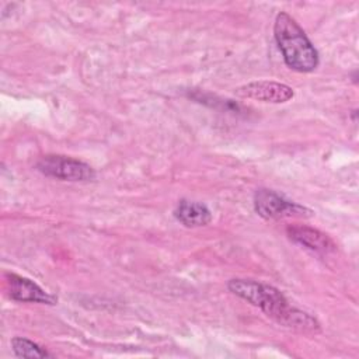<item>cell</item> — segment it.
Listing matches in <instances>:
<instances>
[{
  "label": "cell",
  "mask_w": 359,
  "mask_h": 359,
  "mask_svg": "<svg viewBox=\"0 0 359 359\" xmlns=\"http://www.w3.org/2000/svg\"><path fill=\"white\" fill-rule=\"evenodd\" d=\"M227 287L233 294L261 309L280 325L302 332L320 331V324L313 316L290 307L283 293L271 285L252 279H230Z\"/></svg>",
  "instance_id": "cell-1"
},
{
  "label": "cell",
  "mask_w": 359,
  "mask_h": 359,
  "mask_svg": "<svg viewBox=\"0 0 359 359\" xmlns=\"http://www.w3.org/2000/svg\"><path fill=\"white\" fill-rule=\"evenodd\" d=\"M273 35L287 67L300 73H309L318 66L317 49L303 28L287 13L280 11L276 15Z\"/></svg>",
  "instance_id": "cell-2"
},
{
  "label": "cell",
  "mask_w": 359,
  "mask_h": 359,
  "mask_svg": "<svg viewBox=\"0 0 359 359\" xmlns=\"http://www.w3.org/2000/svg\"><path fill=\"white\" fill-rule=\"evenodd\" d=\"M254 209L266 220H278L285 217H310L313 210L285 199L272 189L259 188L254 194Z\"/></svg>",
  "instance_id": "cell-3"
},
{
  "label": "cell",
  "mask_w": 359,
  "mask_h": 359,
  "mask_svg": "<svg viewBox=\"0 0 359 359\" xmlns=\"http://www.w3.org/2000/svg\"><path fill=\"white\" fill-rule=\"evenodd\" d=\"M36 168L43 175L62 181H91L95 178L90 164L67 156L46 154L38 160Z\"/></svg>",
  "instance_id": "cell-4"
},
{
  "label": "cell",
  "mask_w": 359,
  "mask_h": 359,
  "mask_svg": "<svg viewBox=\"0 0 359 359\" xmlns=\"http://www.w3.org/2000/svg\"><path fill=\"white\" fill-rule=\"evenodd\" d=\"M236 94L241 98H251L262 102L271 104H282L287 102L294 97V91L292 87L268 80L252 81L236 88Z\"/></svg>",
  "instance_id": "cell-5"
},
{
  "label": "cell",
  "mask_w": 359,
  "mask_h": 359,
  "mask_svg": "<svg viewBox=\"0 0 359 359\" xmlns=\"http://www.w3.org/2000/svg\"><path fill=\"white\" fill-rule=\"evenodd\" d=\"M6 286L8 296L15 302L56 304L57 300L55 296L45 292L34 280L15 273H6Z\"/></svg>",
  "instance_id": "cell-6"
},
{
  "label": "cell",
  "mask_w": 359,
  "mask_h": 359,
  "mask_svg": "<svg viewBox=\"0 0 359 359\" xmlns=\"http://www.w3.org/2000/svg\"><path fill=\"white\" fill-rule=\"evenodd\" d=\"M286 233L292 241L311 251H316L320 254H328L337 250V245L332 241V238L328 234L320 231L318 229L304 226V224H293L286 229Z\"/></svg>",
  "instance_id": "cell-7"
},
{
  "label": "cell",
  "mask_w": 359,
  "mask_h": 359,
  "mask_svg": "<svg viewBox=\"0 0 359 359\" xmlns=\"http://www.w3.org/2000/svg\"><path fill=\"white\" fill-rule=\"evenodd\" d=\"M174 216L185 227H202L212 220V213L205 203L188 199H181L178 202L174 209Z\"/></svg>",
  "instance_id": "cell-8"
},
{
  "label": "cell",
  "mask_w": 359,
  "mask_h": 359,
  "mask_svg": "<svg viewBox=\"0 0 359 359\" xmlns=\"http://www.w3.org/2000/svg\"><path fill=\"white\" fill-rule=\"evenodd\" d=\"M11 348L15 356L18 358H48L52 356L46 349L39 346L38 344L22 338V337H14L11 339Z\"/></svg>",
  "instance_id": "cell-9"
}]
</instances>
